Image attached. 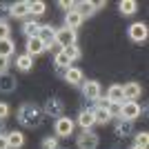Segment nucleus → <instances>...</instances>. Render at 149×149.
<instances>
[{
    "label": "nucleus",
    "mask_w": 149,
    "mask_h": 149,
    "mask_svg": "<svg viewBox=\"0 0 149 149\" xmlns=\"http://www.w3.org/2000/svg\"><path fill=\"white\" fill-rule=\"evenodd\" d=\"M42 109L38 105H33V102H25V105L18 107V113H16V118H18V123L25 127V129H33V127H40V123H42Z\"/></svg>",
    "instance_id": "f257e3e1"
},
{
    "label": "nucleus",
    "mask_w": 149,
    "mask_h": 149,
    "mask_svg": "<svg viewBox=\"0 0 149 149\" xmlns=\"http://www.w3.org/2000/svg\"><path fill=\"white\" fill-rule=\"evenodd\" d=\"M138 116H140V105H138L136 100H125L123 105H120V111H118L120 120H129V123H134Z\"/></svg>",
    "instance_id": "f03ea898"
},
{
    "label": "nucleus",
    "mask_w": 149,
    "mask_h": 149,
    "mask_svg": "<svg viewBox=\"0 0 149 149\" xmlns=\"http://www.w3.org/2000/svg\"><path fill=\"white\" fill-rule=\"evenodd\" d=\"M45 116H51V118H60V116H65V105H62L60 98H47V102H45V109H42Z\"/></svg>",
    "instance_id": "7ed1b4c3"
},
{
    "label": "nucleus",
    "mask_w": 149,
    "mask_h": 149,
    "mask_svg": "<svg viewBox=\"0 0 149 149\" xmlns=\"http://www.w3.org/2000/svg\"><path fill=\"white\" fill-rule=\"evenodd\" d=\"M76 147H78V149H96V147H98V134H93L91 129L78 134V138H76Z\"/></svg>",
    "instance_id": "20e7f679"
},
{
    "label": "nucleus",
    "mask_w": 149,
    "mask_h": 149,
    "mask_svg": "<svg viewBox=\"0 0 149 149\" xmlns=\"http://www.w3.org/2000/svg\"><path fill=\"white\" fill-rule=\"evenodd\" d=\"M54 131H56L58 138H69L74 134V120L67 118V116H60L56 120V125H54Z\"/></svg>",
    "instance_id": "39448f33"
},
{
    "label": "nucleus",
    "mask_w": 149,
    "mask_h": 149,
    "mask_svg": "<svg viewBox=\"0 0 149 149\" xmlns=\"http://www.w3.org/2000/svg\"><path fill=\"white\" fill-rule=\"evenodd\" d=\"M82 96L87 100H100L102 98V87H100V82H96V80H85L82 82Z\"/></svg>",
    "instance_id": "423d86ee"
},
{
    "label": "nucleus",
    "mask_w": 149,
    "mask_h": 149,
    "mask_svg": "<svg viewBox=\"0 0 149 149\" xmlns=\"http://www.w3.org/2000/svg\"><path fill=\"white\" fill-rule=\"evenodd\" d=\"M56 45H60V49L69 47V45H76V31L62 27V29H56Z\"/></svg>",
    "instance_id": "0eeeda50"
},
{
    "label": "nucleus",
    "mask_w": 149,
    "mask_h": 149,
    "mask_svg": "<svg viewBox=\"0 0 149 149\" xmlns=\"http://www.w3.org/2000/svg\"><path fill=\"white\" fill-rule=\"evenodd\" d=\"M38 38H40V42L49 49L56 45V29L51 25H40V31H38Z\"/></svg>",
    "instance_id": "6e6552de"
},
{
    "label": "nucleus",
    "mask_w": 149,
    "mask_h": 149,
    "mask_svg": "<svg viewBox=\"0 0 149 149\" xmlns=\"http://www.w3.org/2000/svg\"><path fill=\"white\" fill-rule=\"evenodd\" d=\"M149 36V29L145 22H134V25L129 27V38L134 40V42H145Z\"/></svg>",
    "instance_id": "1a4fd4ad"
},
{
    "label": "nucleus",
    "mask_w": 149,
    "mask_h": 149,
    "mask_svg": "<svg viewBox=\"0 0 149 149\" xmlns=\"http://www.w3.org/2000/svg\"><path fill=\"white\" fill-rule=\"evenodd\" d=\"M91 113H93V123L96 125H107V123H111V118H113L109 107H93Z\"/></svg>",
    "instance_id": "9d476101"
},
{
    "label": "nucleus",
    "mask_w": 149,
    "mask_h": 149,
    "mask_svg": "<svg viewBox=\"0 0 149 149\" xmlns=\"http://www.w3.org/2000/svg\"><path fill=\"white\" fill-rule=\"evenodd\" d=\"M107 102L109 105H123L125 98H123V85H111V87L107 89Z\"/></svg>",
    "instance_id": "9b49d317"
},
{
    "label": "nucleus",
    "mask_w": 149,
    "mask_h": 149,
    "mask_svg": "<svg viewBox=\"0 0 149 149\" xmlns=\"http://www.w3.org/2000/svg\"><path fill=\"white\" fill-rule=\"evenodd\" d=\"M9 11H11V18H25V16H29V2L18 0V2L9 5Z\"/></svg>",
    "instance_id": "f8f14e48"
},
{
    "label": "nucleus",
    "mask_w": 149,
    "mask_h": 149,
    "mask_svg": "<svg viewBox=\"0 0 149 149\" xmlns=\"http://www.w3.org/2000/svg\"><path fill=\"white\" fill-rule=\"evenodd\" d=\"M7 145H9V149H20L22 145H25V134L22 131H7Z\"/></svg>",
    "instance_id": "ddd939ff"
},
{
    "label": "nucleus",
    "mask_w": 149,
    "mask_h": 149,
    "mask_svg": "<svg viewBox=\"0 0 149 149\" xmlns=\"http://www.w3.org/2000/svg\"><path fill=\"white\" fill-rule=\"evenodd\" d=\"M140 85L138 82H127V85H123V98L125 100H136L140 98Z\"/></svg>",
    "instance_id": "4468645a"
},
{
    "label": "nucleus",
    "mask_w": 149,
    "mask_h": 149,
    "mask_svg": "<svg viewBox=\"0 0 149 149\" xmlns=\"http://www.w3.org/2000/svg\"><path fill=\"white\" fill-rule=\"evenodd\" d=\"M16 87H18V82H16V78L9 74H0V91L2 93H11L16 91Z\"/></svg>",
    "instance_id": "2eb2a0df"
},
{
    "label": "nucleus",
    "mask_w": 149,
    "mask_h": 149,
    "mask_svg": "<svg viewBox=\"0 0 149 149\" xmlns=\"http://www.w3.org/2000/svg\"><path fill=\"white\" fill-rule=\"evenodd\" d=\"M65 80H67L69 85H80V82L85 80L82 69H78V67H69V69H65Z\"/></svg>",
    "instance_id": "dca6fc26"
},
{
    "label": "nucleus",
    "mask_w": 149,
    "mask_h": 149,
    "mask_svg": "<svg viewBox=\"0 0 149 149\" xmlns=\"http://www.w3.org/2000/svg\"><path fill=\"white\" fill-rule=\"evenodd\" d=\"M82 20H85V18H82L80 13L74 9V11H69L67 16H65V27H67V29H71V31H76L78 27L82 25Z\"/></svg>",
    "instance_id": "f3484780"
},
{
    "label": "nucleus",
    "mask_w": 149,
    "mask_h": 149,
    "mask_svg": "<svg viewBox=\"0 0 149 149\" xmlns=\"http://www.w3.org/2000/svg\"><path fill=\"white\" fill-rule=\"evenodd\" d=\"M45 49H47V47L40 42V38H38V36H36V38H29V40H27V54H29L31 58H33V56H40Z\"/></svg>",
    "instance_id": "a211bd4d"
},
{
    "label": "nucleus",
    "mask_w": 149,
    "mask_h": 149,
    "mask_svg": "<svg viewBox=\"0 0 149 149\" xmlns=\"http://www.w3.org/2000/svg\"><path fill=\"white\" fill-rule=\"evenodd\" d=\"M76 11L80 13L82 18H89L96 13V2H89V0H82V2H76Z\"/></svg>",
    "instance_id": "6ab92c4d"
},
{
    "label": "nucleus",
    "mask_w": 149,
    "mask_h": 149,
    "mask_svg": "<svg viewBox=\"0 0 149 149\" xmlns=\"http://www.w3.org/2000/svg\"><path fill=\"white\" fill-rule=\"evenodd\" d=\"M78 125L82 127V131H87V129H91L93 125V113H91V109H85V111H80L78 113Z\"/></svg>",
    "instance_id": "aec40b11"
},
{
    "label": "nucleus",
    "mask_w": 149,
    "mask_h": 149,
    "mask_svg": "<svg viewBox=\"0 0 149 149\" xmlns=\"http://www.w3.org/2000/svg\"><path fill=\"white\" fill-rule=\"evenodd\" d=\"M134 134V123H129V120H118V125H116V136L118 138H127Z\"/></svg>",
    "instance_id": "412c9836"
},
{
    "label": "nucleus",
    "mask_w": 149,
    "mask_h": 149,
    "mask_svg": "<svg viewBox=\"0 0 149 149\" xmlns=\"http://www.w3.org/2000/svg\"><path fill=\"white\" fill-rule=\"evenodd\" d=\"M118 9H120L123 16H134V13L138 11V2H136V0H120Z\"/></svg>",
    "instance_id": "4be33fe9"
},
{
    "label": "nucleus",
    "mask_w": 149,
    "mask_h": 149,
    "mask_svg": "<svg viewBox=\"0 0 149 149\" xmlns=\"http://www.w3.org/2000/svg\"><path fill=\"white\" fill-rule=\"evenodd\" d=\"M16 67L20 69V71H31V69H33V58L29 56V54H22V56H18L16 58Z\"/></svg>",
    "instance_id": "5701e85b"
},
{
    "label": "nucleus",
    "mask_w": 149,
    "mask_h": 149,
    "mask_svg": "<svg viewBox=\"0 0 149 149\" xmlns=\"http://www.w3.org/2000/svg\"><path fill=\"white\" fill-rule=\"evenodd\" d=\"M16 49V45H13L11 38H5V40H0V58H9Z\"/></svg>",
    "instance_id": "b1692460"
},
{
    "label": "nucleus",
    "mask_w": 149,
    "mask_h": 149,
    "mask_svg": "<svg viewBox=\"0 0 149 149\" xmlns=\"http://www.w3.org/2000/svg\"><path fill=\"white\" fill-rule=\"evenodd\" d=\"M22 31H25V36H27V38H36V36H38V31H40V25H38L36 20H25Z\"/></svg>",
    "instance_id": "393cba45"
},
{
    "label": "nucleus",
    "mask_w": 149,
    "mask_h": 149,
    "mask_svg": "<svg viewBox=\"0 0 149 149\" xmlns=\"http://www.w3.org/2000/svg\"><path fill=\"white\" fill-rule=\"evenodd\" d=\"M54 62H56V67H58V69H69V67H71V60H69V56H67L62 49L58 51L56 56H54Z\"/></svg>",
    "instance_id": "a878e982"
},
{
    "label": "nucleus",
    "mask_w": 149,
    "mask_h": 149,
    "mask_svg": "<svg viewBox=\"0 0 149 149\" xmlns=\"http://www.w3.org/2000/svg\"><path fill=\"white\" fill-rule=\"evenodd\" d=\"M47 11V5H45L42 0H36V2H29V13L31 16H42Z\"/></svg>",
    "instance_id": "bb28decb"
},
{
    "label": "nucleus",
    "mask_w": 149,
    "mask_h": 149,
    "mask_svg": "<svg viewBox=\"0 0 149 149\" xmlns=\"http://www.w3.org/2000/svg\"><path fill=\"white\" fill-rule=\"evenodd\" d=\"M62 51H65V54L69 56V60H71V62H74V60H78V58L82 56V54H80V49H78V45H69V47H65Z\"/></svg>",
    "instance_id": "cd10ccee"
},
{
    "label": "nucleus",
    "mask_w": 149,
    "mask_h": 149,
    "mask_svg": "<svg viewBox=\"0 0 149 149\" xmlns=\"http://www.w3.org/2000/svg\"><path fill=\"white\" fill-rule=\"evenodd\" d=\"M42 149H58V138H54V136L42 138Z\"/></svg>",
    "instance_id": "c85d7f7f"
},
{
    "label": "nucleus",
    "mask_w": 149,
    "mask_h": 149,
    "mask_svg": "<svg viewBox=\"0 0 149 149\" xmlns=\"http://www.w3.org/2000/svg\"><path fill=\"white\" fill-rule=\"evenodd\" d=\"M136 145H140V147H147V145H149V134H147V131L136 134Z\"/></svg>",
    "instance_id": "c756f323"
},
{
    "label": "nucleus",
    "mask_w": 149,
    "mask_h": 149,
    "mask_svg": "<svg viewBox=\"0 0 149 149\" xmlns=\"http://www.w3.org/2000/svg\"><path fill=\"white\" fill-rule=\"evenodd\" d=\"M7 18H11L9 5H2V2H0V22H7Z\"/></svg>",
    "instance_id": "7c9ffc66"
},
{
    "label": "nucleus",
    "mask_w": 149,
    "mask_h": 149,
    "mask_svg": "<svg viewBox=\"0 0 149 149\" xmlns=\"http://www.w3.org/2000/svg\"><path fill=\"white\" fill-rule=\"evenodd\" d=\"M11 36V27L9 22H0V40H5V38Z\"/></svg>",
    "instance_id": "2f4dec72"
},
{
    "label": "nucleus",
    "mask_w": 149,
    "mask_h": 149,
    "mask_svg": "<svg viewBox=\"0 0 149 149\" xmlns=\"http://www.w3.org/2000/svg\"><path fill=\"white\" fill-rule=\"evenodd\" d=\"M58 5H60L62 9H67V13H69V11H74V9H76V2H74V0H60Z\"/></svg>",
    "instance_id": "473e14b6"
},
{
    "label": "nucleus",
    "mask_w": 149,
    "mask_h": 149,
    "mask_svg": "<svg viewBox=\"0 0 149 149\" xmlns=\"http://www.w3.org/2000/svg\"><path fill=\"white\" fill-rule=\"evenodd\" d=\"M7 116H9V105H7V102H0V123H2Z\"/></svg>",
    "instance_id": "72a5a7b5"
},
{
    "label": "nucleus",
    "mask_w": 149,
    "mask_h": 149,
    "mask_svg": "<svg viewBox=\"0 0 149 149\" xmlns=\"http://www.w3.org/2000/svg\"><path fill=\"white\" fill-rule=\"evenodd\" d=\"M9 58H0V74H7V69H9Z\"/></svg>",
    "instance_id": "f704fd0d"
},
{
    "label": "nucleus",
    "mask_w": 149,
    "mask_h": 149,
    "mask_svg": "<svg viewBox=\"0 0 149 149\" xmlns=\"http://www.w3.org/2000/svg\"><path fill=\"white\" fill-rule=\"evenodd\" d=\"M0 149H9V145H7V138L0 136Z\"/></svg>",
    "instance_id": "c9c22d12"
},
{
    "label": "nucleus",
    "mask_w": 149,
    "mask_h": 149,
    "mask_svg": "<svg viewBox=\"0 0 149 149\" xmlns=\"http://www.w3.org/2000/svg\"><path fill=\"white\" fill-rule=\"evenodd\" d=\"M105 7H107V2H105V0H100V2H96V11H98V9H105Z\"/></svg>",
    "instance_id": "e433bc0d"
},
{
    "label": "nucleus",
    "mask_w": 149,
    "mask_h": 149,
    "mask_svg": "<svg viewBox=\"0 0 149 149\" xmlns=\"http://www.w3.org/2000/svg\"><path fill=\"white\" fill-rule=\"evenodd\" d=\"M0 136H7V131H5V127L0 125Z\"/></svg>",
    "instance_id": "4c0bfd02"
},
{
    "label": "nucleus",
    "mask_w": 149,
    "mask_h": 149,
    "mask_svg": "<svg viewBox=\"0 0 149 149\" xmlns=\"http://www.w3.org/2000/svg\"><path fill=\"white\" fill-rule=\"evenodd\" d=\"M131 149H147V147H140V145H134Z\"/></svg>",
    "instance_id": "58836bf2"
},
{
    "label": "nucleus",
    "mask_w": 149,
    "mask_h": 149,
    "mask_svg": "<svg viewBox=\"0 0 149 149\" xmlns=\"http://www.w3.org/2000/svg\"><path fill=\"white\" fill-rule=\"evenodd\" d=\"M58 149H60V147H58Z\"/></svg>",
    "instance_id": "ea45409f"
}]
</instances>
